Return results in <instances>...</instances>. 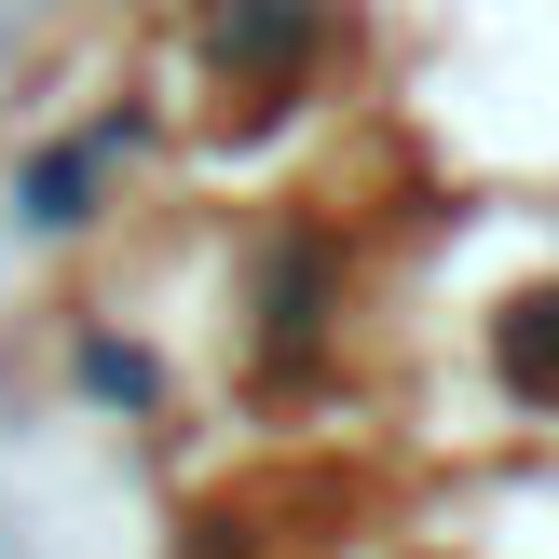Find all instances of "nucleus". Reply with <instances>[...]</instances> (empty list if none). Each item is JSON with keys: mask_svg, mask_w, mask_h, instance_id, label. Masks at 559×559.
Segmentation results:
<instances>
[]
</instances>
